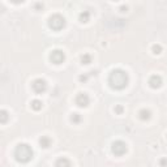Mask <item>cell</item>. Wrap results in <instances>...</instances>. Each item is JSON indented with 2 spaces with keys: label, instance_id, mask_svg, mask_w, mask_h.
I'll use <instances>...</instances> for the list:
<instances>
[{
  "label": "cell",
  "instance_id": "obj_1",
  "mask_svg": "<svg viewBox=\"0 0 167 167\" xmlns=\"http://www.w3.org/2000/svg\"><path fill=\"white\" fill-rule=\"evenodd\" d=\"M108 84L112 89L121 90L128 85V75L123 69H115L110 73L108 76Z\"/></svg>",
  "mask_w": 167,
  "mask_h": 167
},
{
  "label": "cell",
  "instance_id": "obj_2",
  "mask_svg": "<svg viewBox=\"0 0 167 167\" xmlns=\"http://www.w3.org/2000/svg\"><path fill=\"white\" fill-rule=\"evenodd\" d=\"M14 157L18 162L26 163V162H29L33 158V150H31V148L28 144H20V145H17V148L14 150Z\"/></svg>",
  "mask_w": 167,
  "mask_h": 167
},
{
  "label": "cell",
  "instance_id": "obj_3",
  "mask_svg": "<svg viewBox=\"0 0 167 167\" xmlns=\"http://www.w3.org/2000/svg\"><path fill=\"white\" fill-rule=\"evenodd\" d=\"M48 25L51 29H54V30H60V29L64 28L65 25V20L63 16L60 14H54L50 17V21H48Z\"/></svg>",
  "mask_w": 167,
  "mask_h": 167
},
{
  "label": "cell",
  "instance_id": "obj_4",
  "mask_svg": "<svg viewBox=\"0 0 167 167\" xmlns=\"http://www.w3.org/2000/svg\"><path fill=\"white\" fill-rule=\"evenodd\" d=\"M31 88H33V90L35 91L37 94H42L43 91H46L47 84H46V81L42 80V78H37V80L33 81V84H31Z\"/></svg>",
  "mask_w": 167,
  "mask_h": 167
},
{
  "label": "cell",
  "instance_id": "obj_5",
  "mask_svg": "<svg viewBox=\"0 0 167 167\" xmlns=\"http://www.w3.org/2000/svg\"><path fill=\"white\" fill-rule=\"evenodd\" d=\"M125 151H127V145L123 141H115L112 144V153L115 155H123L125 154Z\"/></svg>",
  "mask_w": 167,
  "mask_h": 167
},
{
  "label": "cell",
  "instance_id": "obj_6",
  "mask_svg": "<svg viewBox=\"0 0 167 167\" xmlns=\"http://www.w3.org/2000/svg\"><path fill=\"white\" fill-rule=\"evenodd\" d=\"M64 52L60 51V50H55V51L51 52V55H50V59H51V61L54 63V64H61L63 61H64Z\"/></svg>",
  "mask_w": 167,
  "mask_h": 167
},
{
  "label": "cell",
  "instance_id": "obj_7",
  "mask_svg": "<svg viewBox=\"0 0 167 167\" xmlns=\"http://www.w3.org/2000/svg\"><path fill=\"white\" fill-rule=\"evenodd\" d=\"M76 103H77L80 107L88 106V104H89V97H88V94H85V93L78 94L77 98H76Z\"/></svg>",
  "mask_w": 167,
  "mask_h": 167
},
{
  "label": "cell",
  "instance_id": "obj_8",
  "mask_svg": "<svg viewBox=\"0 0 167 167\" xmlns=\"http://www.w3.org/2000/svg\"><path fill=\"white\" fill-rule=\"evenodd\" d=\"M149 84H150L151 88L157 89V88H161L162 85V78L159 76H151L150 80H149Z\"/></svg>",
  "mask_w": 167,
  "mask_h": 167
},
{
  "label": "cell",
  "instance_id": "obj_9",
  "mask_svg": "<svg viewBox=\"0 0 167 167\" xmlns=\"http://www.w3.org/2000/svg\"><path fill=\"white\" fill-rule=\"evenodd\" d=\"M55 167H70V162H69V159H67V158H60V159H57Z\"/></svg>",
  "mask_w": 167,
  "mask_h": 167
},
{
  "label": "cell",
  "instance_id": "obj_10",
  "mask_svg": "<svg viewBox=\"0 0 167 167\" xmlns=\"http://www.w3.org/2000/svg\"><path fill=\"white\" fill-rule=\"evenodd\" d=\"M39 144H41L43 148H48V146L51 145V140H50V137H46V136H43V137L39 140Z\"/></svg>",
  "mask_w": 167,
  "mask_h": 167
},
{
  "label": "cell",
  "instance_id": "obj_11",
  "mask_svg": "<svg viewBox=\"0 0 167 167\" xmlns=\"http://www.w3.org/2000/svg\"><path fill=\"white\" fill-rule=\"evenodd\" d=\"M31 107H33V108L35 110V111H38V110L42 108V102L38 101V99H35V101L31 102Z\"/></svg>",
  "mask_w": 167,
  "mask_h": 167
},
{
  "label": "cell",
  "instance_id": "obj_12",
  "mask_svg": "<svg viewBox=\"0 0 167 167\" xmlns=\"http://www.w3.org/2000/svg\"><path fill=\"white\" fill-rule=\"evenodd\" d=\"M140 115H141V119L142 120H148L149 117H150V112L148 111V110H141V112H140Z\"/></svg>",
  "mask_w": 167,
  "mask_h": 167
},
{
  "label": "cell",
  "instance_id": "obj_13",
  "mask_svg": "<svg viewBox=\"0 0 167 167\" xmlns=\"http://www.w3.org/2000/svg\"><path fill=\"white\" fill-rule=\"evenodd\" d=\"M89 16H90V14H89V12H84V13H81V14H80V20L82 21V22H86V21L89 20Z\"/></svg>",
  "mask_w": 167,
  "mask_h": 167
},
{
  "label": "cell",
  "instance_id": "obj_14",
  "mask_svg": "<svg viewBox=\"0 0 167 167\" xmlns=\"http://www.w3.org/2000/svg\"><path fill=\"white\" fill-rule=\"evenodd\" d=\"M7 120H8V112L5 111V110H3V111H1V119H0V121L5 123Z\"/></svg>",
  "mask_w": 167,
  "mask_h": 167
},
{
  "label": "cell",
  "instance_id": "obj_15",
  "mask_svg": "<svg viewBox=\"0 0 167 167\" xmlns=\"http://www.w3.org/2000/svg\"><path fill=\"white\" fill-rule=\"evenodd\" d=\"M90 59H91V57L89 56V55H84V56H82V63L89 64V63H90Z\"/></svg>",
  "mask_w": 167,
  "mask_h": 167
},
{
  "label": "cell",
  "instance_id": "obj_16",
  "mask_svg": "<svg viewBox=\"0 0 167 167\" xmlns=\"http://www.w3.org/2000/svg\"><path fill=\"white\" fill-rule=\"evenodd\" d=\"M80 119H81V117H80V115H78V114H73V116H72V121L78 123V121H80Z\"/></svg>",
  "mask_w": 167,
  "mask_h": 167
},
{
  "label": "cell",
  "instance_id": "obj_17",
  "mask_svg": "<svg viewBox=\"0 0 167 167\" xmlns=\"http://www.w3.org/2000/svg\"><path fill=\"white\" fill-rule=\"evenodd\" d=\"M153 51L155 52V54H159V51H161V46H154L153 47Z\"/></svg>",
  "mask_w": 167,
  "mask_h": 167
}]
</instances>
